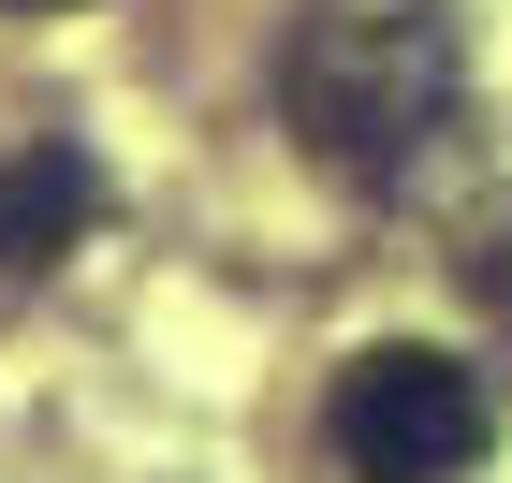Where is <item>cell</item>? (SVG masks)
Masks as SVG:
<instances>
[{"label":"cell","mask_w":512,"mask_h":483,"mask_svg":"<svg viewBox=\"0 0 512 483\" xmlns=\"http://www.w3.org/2000/svg\"><path fill=\"white\" fill-rule=\"evenodd\" d=\"M278 118L308 132L322 176L410 191L425 147L454 132V30L439 0H308L278 44Z\"/></svg>","instance_id":"6da1fadb"},{"label":"cell","mask_w":512,"mask_h":483,"mask_svg":"<svg viewBox=\"0 0 512 483\" xmlns=\"http://www.w3.org/2000/svg\"><path fill=\"white\" fill-rule=\"evenodd\" d=\"M322 440H337L352 483H469L483 440H498V396H483V366L425 352V337H381V352L337 366Z\"/></svg>","instance_id":"7a4b0ae2"},{"label":"cell","mask_w":512,"mask_h":483,"mask_svg":"<svg viewBox=\"0 0 512 483\" xmlns=\"http://www.w3.org/2000/svg\"><path fill=\"white\" fill-rule=\"evenodd\" d=\"M103 220V176H88L74 132H44V147L0 161V279H30V264H59V249Z\"/></svg>","instance_id":"3957f363"},{"label":"cell","mask_w":512,"mask_h":483,"mask_svg":"<svg viewBox=\"0 0 512 483\" xmlns=\"http://www.w3.org/2000/svg\"><path fill=\"white\" fill-rule=\"evenodd\" d=\"M15 15H44V0H15Z\"/></svg>","instance_id":"277c9868"}]
</instances>
